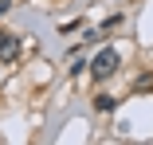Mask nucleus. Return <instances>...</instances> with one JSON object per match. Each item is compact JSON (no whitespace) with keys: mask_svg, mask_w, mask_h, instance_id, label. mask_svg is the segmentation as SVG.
<instances>
[{"mask_svg":"<svg viewBox=\"0 0 153 145\" xmlns=\"http://www.w3.org/2000/svg\"><path fill=\"white\" fill-rule=\"evenodd\" d=\"M16 51H20V39L8 36V32H0V59H16Z\"/></svg>","mask_w":153,"mask_h":145,"instance_id":"obj_2","label":"nucleus"},{"mask_svg":"<svg viewBox=\"0 0 153 145\" xmlns=\"http://www.w3.org/2000/svg\"><path fill=\"white\" fill-rule=\"evenodd\" d=\"M118 63H122V55H118L114 47H102V51L94 55V63H90V71H94L98 78H110V75L118 71Z\"/></svg>","mask_w":153,"mask_h":145,"instance_id":"obj_1","label":"nucleus"},{"mask_svg":"<svg viewBox=\"0 0 153 145\" xmlns=\"http://www.w3.org/2000/svg\"><path fill=\"white\" fill-rule=\"evenodd\" d=\"M8 8H12V0H0V16H4V12H8Z\"/></svg>","mask_w":153,"mask_h":145,"instance_id":"obj_4","label":"nucleus"},{"mask_svg":"<svg viewBox=\"0 0 153 145\" xmlns=\"http://www.w3.org/2000/svg\"><path fill=\"white\" fill-rule=\"evenodd\" d=\"M94 110H98V114H110V110H118V98H114V94H98V98H94Z\"/></svg>","mask_w":153,"mask_h":145,"instance_id":"obj_3","label":"nucleus"}]
</instances>
